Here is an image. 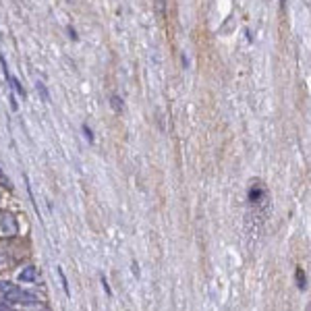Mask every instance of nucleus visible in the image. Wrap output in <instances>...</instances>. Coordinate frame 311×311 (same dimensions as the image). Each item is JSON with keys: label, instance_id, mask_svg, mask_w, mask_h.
Segmentation results:
<instances>
[{"label": "nucleus", "instance_id": "nucleus-1", "mask_svg": "<svg viewBox=\"0 0 311 311\" xmlns=\"http://www.w3.org/2000/svg\"><path fill=\"white\" fill-rule=\"evenodd\" d=\"M0 294H2V299L9 301V303H25V305H35L37 303V297L34 293L21 289V286H17V284L4 282V280H0Z\"/></svg>", "mask_w": 311, "mask_h": 311}, {"label": "nucleus", "instance_id": "nucleus-2", "mask_svg": "<svg viewBox=\"0 0 311 311\" xmlns=\"http://www.w3.org/2000/svg\"><path fill=\"white\" fill-rule=\"evenodd\" d=\"M0 228H2L4 237H15L19 232L17 218H15L13 214H0Z\"/></svg>", "mask_w": 311, "mask_h": 311}, {"label": "nucleus", "instance_id": "nucleus-3", "mask_svg": "<svg viewBox=\"0 0 311 311\" xmlns=\"http://www.w3.org/2000/svg\"><path fill=\"white\" fill-rule=\"evenodd\" d=\"M263 197H266V189L259 187L258 183H253V187L249 189V201H251V204H259Z\"/></svg>", "mask_w": 311, "mask_h": 311}, {"label": "nucleus", "instance_id": "nucleus-4", "mask_svg": "<svg viewBox=\"0 0 311 311\" xmlns=\"http://www.w3.org/2000/svg\"><path fill=\"white\" fill-rule=\"evenodd\" d=\"M35 278H37V272L34 266H25L19 272V282H35Z\"/></svg>", "mask_w": 311, "mask_h": 311}, {"label": "nucleus", "instance_id": "nucleus-5", "mask_svg": "<svg viewBox=\"0 0 311 311\" xmlns=\"http://www.w3.org/2000/svg\"><path fill=\"white\" fill-rule=\"evenodd\" d=\"M297 286H299V291H305L307 289V276H305V272H303L301 268H297Z\"/></svg>", "mask_w": 311, "mask_h": 311}, {"label": "nucleus", "instance_id": "nucleus-6", "mask_svg": "<svg viewBox=\"0 0 311 311\" xmlns=\"http://www.w3.org/2000/svg\"><path fill=\"white\" fill-rule=\"evenodd\" d=\"M58 272V276H60V284H62V291H65L67 297H71V291H69V282H67V276H65V272H62V268H56Z\"/></svg>", "mask_w": 311, "mask_h": 311}, {"label": "nucleus", "instance_id": "nucleus-7", "mask_svg": "<svg viewBox=\"0 0 311 311\" xmlns=\"http://www.w3.org/2000/svg\"><path fill=\"white\" fill-rule=\"evenodd\" d=\"M9 81H11V85L15 87V91H17L21 98H25V96H27V93H25V89H23V85L19 83V79H15V77H9Z\"/></svg>", "mask_w": 311, "mask_h": 311}, {"label": "nucleus", "instance_id": "nucleus-8", "mask_svg": "<svg viewBox=\"0 0 311 311\" xmlns=\"http://www.w3.org/2000/svg\"><path fill=\"white\" fill-rule=\"evenodd\" d=\"M0 311H13L11 303H9V301H4V299H0Z\"/></svg>", "mask_w": 311, "mask_h": 311}, {"label": "nucleus", "instance_id": "nucleus-9", "mask_svg": "<svg viewBox=\"0 0 311 311\" xmlns=\"http://www.w3.org/2000/svg\"><path fill=\"white\" fill-rule=\"evenodd\" d=\"M37 89L42 91V98H44V102H50V96H48V91L44 89V85H42V83H37Z\"/></svg>", "mask_w": 311, "mask_h": 311}, {"label": "nucleus", "instance_id": "nucleus-10", "mask_svg": "<svg viewBox=\"0 0 311 311\" xmlns=\"http://www.w3.org/2000/svg\"><path fill=\"white\" fill-rule=\"evenodd\" d=\"M110 100H112V108H114V110H121V108H122V102H119V96H112Z\"/></svg>", "mask_w": 311, "mask_h": 311}, {"label": "nucleus", "instance_id": "nucleus-11", "mask_svg": "<svg viewBox=\"0 0 311 311\" xmlns=\"http://www.w3.org/2000/svg\"><path fill=\"white\" fill-rule=\"evenodd\" d=\"M83 133H85V137H87V141H93V135H91V131H89L87 124H83Z\"/></svg>", "mask_w": 311, "mask_h": 311}, {"label": "nucleus", "instance_id": "nucleus-12", "mask_svg": "<svg viewBox=\"0 0 311 311\" xmlns=\"http://www.w3.org/2000/svg\"><path fill=\"white\" fill-rule=\"evenodd\" d=\"M0 185H4V187H11V183H9V178L4 176V173L0 170Z\"/></svg>", "mask_w": 311, "mask_h": 311}, {"label": "nucleus", "instance_id": "nucleus-13", "mask_svg": "<svg viewBox=\"0 0 311 311\" xmlns=\"http://www.w3.org/2000/svg\"><path fill=\"white\" fill-rule=\"evenodd\" d=\"M6 263H9V258H6V255H4L2 251H0V268H4Z\"/></svg>", "mask_w": 311, "mask_h": 311}, {"label": "nucleus", "instance_id": "nucleus-14", "mask_svg": "<svg viewBox=\"0 0 311 311\" xmlns=\"http://www.w3.org/2000/svg\"><path fill=\"white\" fill-rule=\"evenodd\" d=\"M102 286H104V289H106V293H108V294H112V291H110V286H108V282H106V278H102Z\"/></svg>", "mask_w": 311, "mask_h": 311}, {"label": "nucleus", "instance_id": "nucleus-15", "mask_svg": "<svg viewBox=\"0 0 311 311\" xmlns=\"http://www.w3.org/2000/svg\"><path fill=\"white\" fill-rule=\"evenodd\" d=\"M133 274L139 276V268H137V263H133Z\"/></svg>", "mask_w": 311, "mask_h": 311}, {"label": "nucleus", "instance_id": "nucleus-16", "mask_svg": "<svg viewBox=\"0 0 311 311\" xmlns=\"http://www.w3.org/2000/svg\"><path fill=\"white\" fill-rule=\"evenodd\" d=\"M280 2H282V4H284V2H286V0H280Z\"/></svg>", "mask_w": 311, "mask_h": 311}]
</instances>
